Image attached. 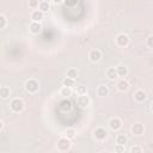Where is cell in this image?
Returning <instances> with one entry per match:
<instances>
[{"label": "cell", "instance_id": "cell-26", "mask_svg": "<svg viewBox=\"0 0 153 153\" xmlns=\"http://www.w3.org/2000/svg\"><path fill=\"white\" fill-rule=\"evenodd\" d=\"M60 108L66 111V110H69L72 108V104H71V102H62L61 105H60Z\"/></svg>", "mask_w": 153, "mask_h": 153}, {"label": "cell", "instance_id": "cell-16", "mask_svg": "<svg viewBox=\"0 0 153 153\" xmlns=\"http://www.w3.org/2000/svg\"><path fill=\"white\" fill-rule=\"evenodd\" d=\"M106 76H108V79H110V80H115L118 75H117V72H116V68H109L108 71H106Z\"/></svg>", "mask_w": 153, "mask_h": 153}, {"label": "cell", "instance_id": "cell-24", "mask_svg": "<svg viewBox=\"0 0 153 153\" xmlns=\"http://www.w3.org/2000/svg\"><path fill=\"white\" fill-rule=\"evenodd\" d=\"M86 86H84V85H80V86H76V88H75V92L78 93V94H86Z\"/></svg>", "mask_w": 153, "mask_h": 153}, {"label": "cell", "instance_id": "cell-29", "mask_svg": "<svg viewBox=\"0 0 153 153\" xmlns=\"http://www.w3.org/2000/svg\"><path fill=\"white\" fill-rule=\"evenodd\" d=\"M29 6L31 8H36L38 6V0H29Z\"/></svg>", "mask_w": 153, "mask_h": 153}, {"label": "cell", "instance_id": "cell-30", "mask_svg": "<svg viewBox=\"0 0 153 153\" xmlns=\"http://www.w3.org/2000/svg\"><path fill=\"white\" fill-rule=\"evenodd\" d=\"M63 2H66L67 6H74V5H76L78 0H63Z\"/></svg>", "mask_w": 153, "mask_h": 153}, {"label": "cell", "instance_id": "cell-19", "mask_svg": "<svg viewBox=\"0 0 153 153\" xmlns=\"http://www.w3.org/2000/svg\"><path fill=\"white\" fill-rule=\"evenodd\" d=\"M116 72H117V75H118V76H126V75L128 74V69H127V67H124V66H118V67L116 68Z\"/></svg>", "mask_w": 153, "mask_h": 153}, {"label": "cell", "instance_id": "cell-10", "mask_svg": "<svg viewBox=\"0 0 153 153\" xmlns=\"http://www.w3.org/2000/svg\"><path fill=\"white\" fill-rule=\"evenodd\" d=\"M130 130H131V133H133L134 135H141V134H143V131H145V127H143L141 123H134V124L131 126Z\"/></svg>", "mask_w": 153, "mask_h": 153}, {"label": "cell", "instance_id": "cell-8", "mask_svg": "<svg viewBox=\"0 0 153 153\" xmlns=\"http://www.w3.org/2000/svg\"><path fill=\"white\" fill-rule=\"evenodd\" d=\"M88 57L92 62H98L100 59H102V53L100 50L98 49H92L90 53H88Z\"/></svg>", "mask_w": 153, "mask_h": 153}, {"label": "cell", "instance_id": "cell-22", "mask_svg": "<svg viewBox=\"0 0 153 153\" xmlns=\"http://www.w3.org/2000/svg\"><path fill=\"white\" fill-rule=\"evenodd\" d=\"M62 84H63V86H68V87H72V86H74V79L66 76V78L63 79Z\"/></svg>", "mask_w": 153, "mask_h": 153}, {"label": "cell", "instance_id": "cell-7", "mask_svg": "<svg viewBox=\"0 0 153 153\" xmlns=\"http://www.w3.org/2000/svg\"><path fill=\"white\" fill-rule=\"evenodd\" d=\"M121 127H122V121H121L118 117H112V118L109 121V128H110L111 130L116 131V130L121 129Z\"/></svg>", "mask_w": 153, "mask_h": 153}, {"label": "cell", "instance_id": "cell-11", "mask_svg": "<svg viewBox=\"0 0 153 153\" xmlns=\"http://www.w3.org/2000/svg\"><path fill=\"white\" fill-rule=\"evenodd\" d=\"M29 30L31 33H38L42 30V25L39 22H31L29 25Z\"/></svg>", "mask_w": 153, "mask_h": 153}, {"label": "cell", "instance_id": "cell-33", "mask_svg": "<svg viewBox=\"0 0 153 153\" xmlns=\"http://www.w3.org/2000/svg\"><path fill=\"white\" fill-rule=\"evenodd\" d=\"M2 128H4V122H2L1 120H0V130H1Z\"/></svg>", "mask_w": 153, "mask_h": 153}, {"label": "cell", "instance_id": "cell-1", "mask_svg": "<svg viewBox=\"0 0 153 153\" xmlns=\"http://www.w3.org/2000/svg\"><path fill=\"white\" fill-rule=\"evenodd\" d=\"M10 108L13 112H22L25 108V103L22 98H13L10 103Z\"/></svg>", "mask_w": 153, "mask_h": 153}, {"label": "cell", "instance_id": "cell-6", "mask_svg": "<svg viewBox=\"0 0 153 153\" xmlns=\"http://www.w3.org/2000/svg\"><path fill=\"white\" fill-rule=\"evenodd\" d=\"M93 136L96 140L102 141V140H105L108 137V131L104 128H97L93 130Z\"/></svg>", "mask_w": 153, "mask_h": 153}, {"label": "cell", "instance_id": "cell-15", "mask_svg": "<svg viewBox=\"0 0 153 153\" xmlns=\"http://www.w3.org/2000/svg\"><path fill=\"white\" fill-rule=\"evenodd\" d=\"M108 93H109V88H108L105 85L98 86V88H97V94H98L99 97H105V96H108Z\"/></svg>", "mask_w": 153, "mask_h": 153}, {"label": "cell", "instance_id": "cell-20", "mask_svg": "<svg viewBox=\"0 0 153 153\" xmlns=\"http://www.w3.org/2000/svg\"><path fill=\"white\" fill-rule=\"evenodd\" d=\"M127 141H128V137H127L124 134H118L117 137H116V142H117L118 145H126Z\"/></svg>", "mask_w": 153, "mask_h": 153}, {"label": "cell", "instance_id": "cell-13", "mask_svg": "<svg viewBox=\"0 0 153 153\" xmlns=\"http://www.w3.org/2000/svg\"><path fill=\"white\" fill-rule=\"evenodd\" d=\"M117 88H118V91H121V92H126V91H128V88H129V82L123 79V80H121V81L117 82Z\"/></svg>", "mask_w": 153, "mask_h": 153}, {"label": "cell", "instance_id": "cell-18", "mask_svg": "<svg viewBox=\"0 0 153 153\" xmlns=\"http://www.w3.org/2000/svg\"><path fill=\"white\" fill-rule=\"evenodd\" d=\"M38 7H39V11H42V12L44 13V12H48V11H49L50 5H49L48 1H41V2L38 4Z\"/></svg>", "mask_w": 153, "mask_h": 153}, {"label": "cell", "instance_id": "cell-14", "mask_svg": "<svg viewBox=\"0 0 153 153\" xmlns=\"http://www.w3.org/2000/svg\"><path fill=\"white\" fill-rule=\"evenodd\" d=\"M10 96H11V88L10 87H7V86L0 87V97L2 99H7Z\"/></svg>", "mask_w": 153, "mask_h": 153}, {"label": "cell", "instance_id": "cell-32", "mask_svg": "<svg viewBox=\"0 0 153 153\" xmlns=\"http://www.w3.org/2000/svg\"><path fill=\"white\" fill-rule=\"evenodd\" d=\"M53 1V4H55V5H59V4H62L63 2V0H51Z\"/></svg>", "mask_w": 153, "mask_h": 153}, {"label": "cell", "instance_id": "cell-25", "mask_svg": "<svg viewBox=\"0 0 153 153\" xmlns=\"http://www.w3.org/2000/svg\"><path fill=\"white\" fill-rule=\"evenodd\" d=\"M6 24H7V20H6V17H5L4 14H0V30H2V29H5V26H6Z\"/></svg>", "mask_w": 153, "mask_h": 153}, {"label": "cell", "instance_id": "cell-23", "mask_svg": "<svg viewBox=\"0 0 153 153\" xmlns=\"http://www.w3.org/2000/svg\"><path fill=\"white\" fill-rule=\"evenodd\" d=\"M75 134H76V130L74 128H68L66 130V137H68V139H73L75 136Z\"/></svg>", "mask_w": 153, "mask_h": 153}, {"label": "cell", "instance_id": "cell-28", "mask_svg": "<svg viewBox=\"0 0 153 153\" xmlns=\"http://www.w3.org/2000/svg\"><path fill=\"white\" fill-rule=\"evenodd\" d=\"M130 152H131V153H141V152H142V148H141L140 146H133V147L130 148Z\"/></svg>", "mask_w": 153, "mask_h": 153}, {"label": "cell", "instance_id": "cell-27", "mask_svg": "<svg viewBox=\"0 0 153 153\" xmlns=\"http://www.w3.org/2000/svg\"><path fill=\"white\" fill-rule=\"evenodd\" d=\"M146 44H147L148 48H153V36H152V35H149V36L147 37V39H146Z\"/></svg>", "mask_w": 153, "mask_h": 153}, {"label": "cell", "instance_id": "cell-2", "mask_svg": "<svg viewBox=\"0 0 153 153\" xmlns=\"http://www.w3.org/2000/svg\"><path fill=\"white\" fill-rule=\"evenodd\" d=\"M24 87H25V90H26L29 93H35V92L38 91L39 84H38V81H37L36 79H29V80L25 81Z\"/></svg>", "mask_w": 153, "mask_h": 153}, {"label": "cell", "instance_id": "cell-17", "mask_svg": "<svg viewBox=\"0 0 153 153\" xmlns=\"http://www.w3.org/2000/svg\"><path fill=\"white\" fill-rule=\"evenodd\" d=\"M72 88L68 87V86H63L61 90H60V94L63 96V97H71L72 96Z\"/></svg>", "mask_w": 153, "mask_h": 153}, {"label": "cell", "instance_id": "cell-3", "mask_svg": "<svg viewBox=\"0 0 153 153\" xmlns=\"http://www.w3.org/2000/svg\"><path fill=\"white\" fill-rule=\"evenodd\" d=\"M71 139H68V137H60L59 140H57V143H56V147H57V149L59 151H61V152H66V151H69V148H71Z\"/></svg>", "mask_w": 153, "mask_h": 153}, {"label": "cell", "instance_id": "cell-4", "mask_svg": "<svg viewBox=\"0 0 153 153\" xmlns=\"http://www.w3.org/2000/svg\"><path fill=\"white\" fill-rule=\"evenodd\" d=\"M116 44L118 47H127L129 44V36L126 33H118L116 36Z\"/></svg>", "mask_w": 153, "mask_h": 153}, {"label": "cell", "instance_id": "cell-12", "mask_svg": "<svg viewBox=\"0 0 153 153\" xmlns=\"http://www.w3.org/2000/svg\"><path fill=\"white\" fill-rule=\"evenodd\" d=\"M44 18V13L42 12V11H39V10H35V11H32V13H31V19H32V22H39L41 23V20Z\"/></svg>", "mask_w": 153, "mask_h": 153}, {"label": "cell", "instance_id": "cell-9", "mask_svg": "<svg viewBox=\"0 0 153 153\" xmlns=\"http://www.w3.org/2000/svg\"><path fill=\"white\" fill-rule=\"evenodd\" d=\"M134 98H135L136 102L142 103V102L146 100V98H147V93H146L145 90H137V91L134 93Z\"/></svg>", "mask_w": 153, "mask_h": 153}, {"label": "cell", "instance_id": "cell-31", "mask_svg": "<svg viewBox=\"0 0 153 153\" xmlns=\"http://www.w3.org/2000/svg\"><path fill=\"white\" fill-rule=\"evenodd\" d=\"M115 151H116V152H124V151H126L124 145H118V143H117V146L115 147Z\"/></svg>", "mask_w": 153, "mask_h": 153}, {"label": "cell", "instance_id": "cell-5", "mask_svg": "<svg viewBox=\"0 0 153 153\" xmlns=\"http://www.w3.org/2000/svg\"><path fill=\"white\" fill-rule=\"evenodd\" d=\"M90 103H91V100H90V98H88L86 94H79V97L76 98V104H78L79 108H81V109L87 108V106L90 105Z\"/></svg>", "mask_w": 153, "mask_h": 153}, {"label": "cell", "instance_id": "cell-21", "mask_svg": "<svg viewBox=\"0 0 153 153\" xmlns=\"http://www.w3.org/2000/svg\"><path fill=\"white\" fill-rule=\"evenodd\" d=\"M67 76L68 78H72V79H75L78 76V71L75 68H69L67 71Z\"/></svg>", "mask_w": 153, "mask_h": 153}]
</instances>
